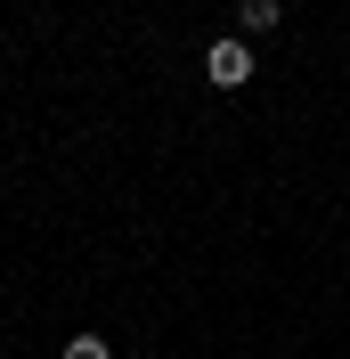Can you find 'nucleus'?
<instances>
[{
	"instance_id": "nucleus-1",
	"label": "nucleus",
	"mask_w": 350,
	"mask_h": 359,
	"mask_svg": "<svg viewBox=\"0 0 350 359\" xmlns=\"http://www.w3.org/2000/svg\"><path fill=\"white\" fill-rule=\"evenodd\" d=\"M204 74H212V90H244L253 82V49L244 41H212L204 49Z\"/></svg>"
},
{
	"instance_id": "nucleus-2",
	"label": "nucleus",
	"mask_w": 350,
	"mask_h": 359,
	"mask_svg": "<svg viewBox=\"0 0 350 359\" xmlns=\"http://www.w3.org/2000/svg\"><path fill=\"white\" fill-rule=\"evenodd\" d=\"M237 25H244V33H277L285 8H277V0H237Z\"/></svg>"
},
{
	"instance_id": "nucleus-3",
	"label": "nucleus",
	"mask_w": 350,
	"mask_h": 359,
	"mask_svg": "<svg viewBox=\"0 0 350 359\" xmlns=\"http://www.w3.org/2000/svg\"><path fill=\"white\" fill-rule=\"evenodd\" d=\"M66 359H114V351H106V335H74V343H66Z\"/></svg>"
}]
</instances>
